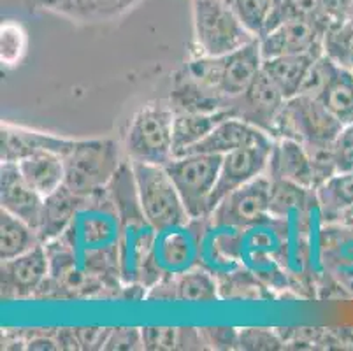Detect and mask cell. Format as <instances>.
Returning <instances> with one entry per match:
<instances>
[{"mask_svg": "<svg viewBox=\"0 0 353 351\" xmlns=\"http://www.w3.org/2000/svg\"><path fill=\"white\" fill-rule=\"evenodd\" d=\"M262 51L259 39L225 57H201L187 63L183 76L201 93L210 99L218 111L223 109L227 99L245 92L256 74L262 70Z\"/></svg>", "mask_w": 353, "mask_h": 351, "instance_id": "6da1fadb", "label": "cell"}, {"mask_svg": "<svg viewBox=\"0 0 353 351\" xmlns=\"http://www.w3.org/2000/svg\"><path fill=\"white\" fill-rule=\"evenodd\" d=\"M130 166L136 178L141 208L148 223L159 234L172 228L187 227L192 218L165 166L134 162V160Z\"/></svg>", "mask_w": 353, "mask_h": 351, "instance_id": "7a4b0ae2", "label": "cell"}, {"mask_svg": "<svg viewBox=\"0 0 353 351\" xmlns=\"http://www.w3.org/2000/svg\"><path fill=\"white\" fill-rule=\"evenodd\" d=\"M121 163L120 148L114 141H74L69 153L63 157V185L78 195L92 197L108 188Z\"/></svg>", "mask_w": 353, "mask_h": 351, "instance_id": "3957f363", "label": "cell"}, {"mask_svg": "<svg viewBox=\"0 0 353 351\" xmlns=\"http://www.w3.org/2000/svg\"><path fill=\"white\" fill-rule=\"evenodd\" d=\"M176 111L165 102H152L141 108L128 125L125 150L134 162L167 166L174 159L172 128Z\"/></svg>", "mask_w": 353, "mask_h": 351, "instance_id": "277c9868", "label": "cell"}, {"mask_svg": "<svg viewBox=\"0 0 353 351\" xmlns=\"http://www.w3.org/2000/svg\"><path fill=\"white\" fill-rule=\"evenodd\" d=\"M195 44L204 57H225L255 41L225 0H194Z\"/></svg>", "mask_w": 353, "mask_h": 351, "instance_id": "5b68a950", "label": "cell"}, {"mask_svg": "<svg viewBox=\"0 0 353 351\" xmlns=\"http://www.w3.org/2000/svg\"><path fill=\"white\" fill-rule=\"evenodd\" d=\"M221 159V154L190 153L174 157L165 166L192 220L210 218L211 197L220 176Z\"/></svg>", "mask_w": 353, "mask_h": 351, "instance_id": "8992f818", "label": "cell"}, {"mask_svg": "<svg viewBox=\"0 0 353 351\" xmlns=\"http://www.w3.org/2000/svg\"><path fill=\"white\" fill-rule=\"evenodd\" d=\"M343 128L319 99L297 95L285 102L276 118L272 139H294L303 146L330 144Z\"/></svg>", "mask_w": 353, "mask_h": 351, "instance_id": "52a82bcc", "label": "cell"}, {"mask_svg": "<svg viewBox=\"0 0 353 351\" xmlns=\"http://www.w3.org/2000/svg\"><path fill=\"white\" fill-rule=\"evenodd\" d=\"M271 199V178L262 174L253 181L227 193L211 211L210 218L216 227L237 232L262 225L271 218L269 214Z\"/></svg>", "mask_w": 353, "mask_h": 351, "instance_id": "ba28073f", "label": "cell"}, {"mask_svg": "<svg viewBox=\"0 0 353 351\" xmlns=\"http://www.w3.org/2000/svg\"><path fill=\"white\" fill-rule=\"evenodd\" d=\"M285 102L287 99L283 93L269 79L264 70H260L245 92L223 102L221 111L229 112L230 118H239L262 128L272 137L276 118L283 109Z\"/></svg>", "mask_w": 353, "mask_h": 351, "instance_id": "9c48e42d", "label": "cell"}, {"mask_svg": "<svg viewBox=\"0 0 353 351\" xmlns=\"http://www.w3.org/2000/svg\"><path fill=\"white\" fill-rule=\"evenodd\" d=\"M330 21H285L259 37L262 58L323 53L322 39Z\"/></svg>", "mask_w": 353, "mask_h": 351, "instance_id": "30bf717a", "label": "cell"}, {"mask_svg": "<svg viewBox=\"0 0 353 351\" xmlns=\"http://www.w3.org/2000/svg\"><path fill=\"white\" fill-rule=\"evenodd\" d=\"M272 143L255 144V146L239 148L236 151L223 154L220 167V176L214 186L213 197H211V211L216 208L218 202L225 197L227 193L234 192L239 186L253 181L255 178L265 174L271 157Z\"/></svg>", "mask_w": 353, "mask_h": 351, "instance_id": "8fae6325", "label": "cell"}, {"mask_svg": "<svg viewBox=\"0 0 353 351\" xmlns=\"http://www.w3.org/2000/svg\"><path fill=\"white\" fill-rule=\"evenodd\" d=\"M2 297L25 299L37 294L50 278V257L43 243L20 257L2 260Z\"/></svg>", "mask_w": 353, "mask_h": 351, "instance_id": "7c38bea8", "label": "cell"}, {"mask_svg": "<svg viewBox=\"0 0 353 351\" xmlns=\"http://www.w3.org/2000/svg\"><path fill=\"white\" fill-rule=\"evenodd\" d=\"M44 197L35 192L21 176L18 163L2 162L0 166V205L16 218L37 230L43 214Z\"/></svg>", "mask_w": 353, "mask_h": 351, "instance_id": "4fadbf2b", "label": "cell"}, {"mask_svg": "<svg viewBox=\"0 0 353 351\" xmlns=\"http://www.w3.org/2000/svg\"><path fill=\"white\" fill-rule=\"evenodd\" d=\"M271 141L274 139L262 128L255 127L248 121L239 120V118H227V120L220 121L201 143L192 146L185 154L208 153L223 157V154L239 150V148L255 146V144L271 143Z\"/></svg>", "mask_w": 353, "mask_h": 351, "instance_id": "5bb4252c", "label": "cell"}, {"mask_svg": "<svg viewBox=\"0 0 353 351\" xmlns=\"http://www.w3.org/2000/svg\"><path fill=\"white\" fill-rule=\"evenodd\" d=\"M74 141L60 139L50 134L25 130V128L2 125L0 128V157L2 162H18V160L37 153H57L65 157L72 148Z\"/></svg>", "mask_w": 353, "mask_h": 351, "instance_id": "9a60e30c", "label": "cell"}, {"mask_svg": "<svg viewBox=\"0 0 353 351\" xmlns=\"http://www.w3.org/2000/svg\"><path fill=\"white\" fill-rule=\"evenodd\" d=\"M265 174L271 179H287L304 188H316L310 153L294 139H274Z\"/></svg>", "mask_w": 353, "mask_h": 351, "instance_id": "2e32d148", "label": "cell"}, {"mask_svg": "<svg viewBox=\"0 0 353 351\" xmlns=\"http://www.w3.org/2000/svg\"><path fill=\"white\" fill-rule=\"evenodd\" d=\"M88 201L90 197L74 193L65 185L44 197L41 223L37 227V236L41 243H50L62 237Z\"/></svg>", "mask_w": 353, "mask_h": 351, "instance_id": "e0dca14e", "label": "cell"}, {"mask_svg": "<svg viewBox=\"0 0 353 351\" xmlns=\"http://www.w3.org/2000/svg\"><path fill=\"white\" fill-rule=\"evenodd\" d=\"M143 0H37V6L54 14L83 23H102L120 18Z\"/></svg>", "mask_w": 353, "mask_h": 351, "instance_id": "ac0fdd59", "label": "cell"}, {"mask_svg": "<svg viewBox=\"0 0 353 351\" xmlns=\"http://www.w3.org/2000/svg\"><path fill=\"white\" fill-rule=\"evenodd\" d=\"M18 169L25 181L43 197L57 192L65 183L63 159L57 153H37L18 160Z\"/></svg>", "mask_w": 353, "mask_h": 351, "instance_id": "d6986e66", "label": "cell"}, {"mask_svg": "<svg viewBox=\"0 0 353 351\" xmlns=\"http://www.w3.org/2000/svg\"><path fill=\"white\" fill-rule=\"evenodd\" d=\"M322 53L304 54H285V57L268 58L262 63V70L269 76L272 83L278 86L285 99H294L299 95L301 85L306 77L307 69L316 57Z\"/></svg>", "mask_w": 353, "mask_h": 351, "instance_id": "ffe728a7", "label": "cell"}, {"mask_svg": "<svg viewBox=\"0 0 353 351\" xmlns=\"http://www.w3.org/2000/svg\"><path fill=\"white\" fill-rule=\"evenodd\" d=\"M230 118L227 111L216 112H176L174 128H172V150L174 157H181L192 146L201 143L220 121Z\"/></svg>", "mask_w": 353, "mask_h": 351, "instance_id": "44dd1931", "label": "cell"}, {"mask_svg": "<svg viewBox=\"0 0 353 351\" xmlns=\"http://www.w3.org/2000/svg\"><path fill=\"white\" fill-rule=\"evenodd\" d=\"M314 201L325 220H341L353 205V172L334 174L332 178L314 188Z\"/></svg>", "mask_w": 353, "mask_h": 351, "instance_id": "7402d4cb", "label": "cell"}, {"mask_svg": "<svg viewBox=\"0 0 353 351\" xmlns=\"http://www.w3.org/2000/svg\"><path fill=\"white\" fill-rule=\"evenodd\" d=\"M41 244L37 230L8 211H0V260H11Z\"/></svg>", "mask_w": 353, "mask_h": 351, "instance_id": "603a6c76", "label": "cell"}, {"mask_svg": "<svg viewBox=\"0 0 353 351\" xmlns=\"http://www.w3.org/2000/svg\"><path fill=\"white\" fill-rule=\"evenodd\" d=\"M319 101L327 108V111L343 125L350 127L353 123V72L341 69L336 72Z\"/></svg>", "mask_w": 353, "mask_h": 351, "instance_id": "cb8c5ba5", "label": "cell"}, {"mask_svg": "<svg viewBox=\"0 0 353 351\" xmlns=\"http://www.w3.org/2000/svg\"><path fill=\"white\" fill-rule=\"evenodd\" d=\"M311 188L287 181V179H271V199H269V214L274 220H285L303 211L307 204Z\"/></svg>", "mask_w": 353, "mask_h": 351, "instance_id": "d4e9b609", "label": "cell"}, {"mask_svg": "<svg viewBox=\"0 0 353 351\" xmlns=\"http://www.w3.org/2000/svg\"><path fill=\"white\" fill-rule=\"evenodd\" d=\"M285 21H330V19L323 11L322 0H278L272 6L264 34Z\"/></svg>", "mask_w": 353, "mask_h": 351, "instance_id": "484cf974", "label": "cell"}, {"mask_svg": "<svg viewBox=\"0 0 353 351\" xmlns=\"http://www.w3.org/2000/svg\"><path fill=\"white\" fill-rule=\"evenodd\" d=\"M176 301L213 302L218 299V285L204 269H187L174 278Z\"/></svg>", "mask_w": 353, "mask_h": 351, "instance_id": "4316f807", "label": "cell"}, {"mask_svg": "<svg viewBox=\"0 0 353 351\" xmlns=\"http://www.w3.org/2000/svg\"><path fill=\"white\" fill-rule=\"evenodd\" d=\"M323 54L341 69H353V28L346 21H330L322 39Z\"/></svg>", "mask_w": 353, "mask_h": 351, "instance_id": "83f0119b", "label": "cell"}, {"mask_svg": "<svg viewBox=\"0 0 353 351\" xmlns=\"http://www.w3.org/2000/svg\"><path fill=\"white\" fill-rule=\"evenodd\" d=\"M181 228H172V230L160 232L162 239L157 236L155 248H153V257L159 262V265L165 270L167 274H172V269H181L188 260V251H190V241L188 237L179 234Z\"/></svg>", "mask_w": 353, "mask_h": 351, "instance_id": "f1b7e54d", "label": "cell"}, {"mask_svg": "<svg viewBox=\"0 0 353 351\" xmlns=\"http://www.w3.org/2000/svg\"><path fill=\"white\" fill-rule=\"evenodd\" d=\"M241 23L255 37H262L271 14V0H225Z\"/></svg>", "mask_w": 353, "mask_h": 351, "instance_id": "f546056e", "label": "cell"}, {"mask_svg": "<svg viewBox=\"0 0 353 351\" xmlns=\"http://www.w3.org/2000/svg\"><path fill=\"white\" fill-rule=\"evenodd\" d=\"M27 30L12 19L2 21V25H0V60H2V66H18L27 53Z\"/></svg>", "mask_w": 353, "mask_h": 351, "instance_id": "4dcf8cb0", "label": "cell"}, {"mask_svg": "<svg viewBox=\"0 0 353 351\" xmlns=\"http://www.w3.org/2000/svg\"><path fill=\"white\" fill-rule=\"evenodd\" d=\"M339 67L327 54L322 53L320 57H316L310 66V69H307L306 77H304L303 85H301L299 95L319 99L323 93V90L332 81V77L336 76Z\"/></svg>", "mask_w": 353, "mask_h": 351, "instance_id": "1f68e13d", "label": "cell"}, {"mask_svg": "<svg viewBox=\"0 0 353 351\" xmlns=\"http://www.w3.org/2000/svg\"><path fill=\"white\" fill-rule=\"evenodd\" d=\"M143 348L150 351L178 350V328L172 327H144Z\"/></svg>", "mask_w": 353, "mask_h": 351, "instance_id": "d6a6232c", "label": "cell"}, {"mask_svg": "<svg viewBox=\"0 0 353 351\" xmlns=\"http://www.w3.org/2000/svg\"><path fill=\"white\" fill-rule=\"evenodd\" d=\"M104 350H111V351L144 350L141 328H134V327L111 328V334H109L108 341H105Z\"/></svg>", "mask_w": 353, "mask_h": 351, "instance_id": "836d02e7", "label": "cell"}, {"mask_svg": "<svg viewBox=\"0 0 353 351\" xmlns=\"http://www.w3.org/2000/svg\"><path fill=\"white\" fill-rule=\"evenodd\" d=\"M283 341L265 328H246L239 332V348L245 350H278Z\"/></svg>", "mask_w": 353, "mask_h": 351, "instance_id": "e575fe53", "label": "cell"}, {"mask_svg": "<svg viewBox=\"0 0 353 351\" xmlns=\"http://www.w3.org/2000/svg\"><path fill=\"white\" fill-rule=\"evenodd\" d=\"M332 154L336 172H353V134L348 127L343 128L338 139L332 143Z\"/></svg>", "mask_w": 353, "mask_h": 351, "instance_id": "d590c367", "label": "cell"}, {"mask_svg": "<svg viewBox=\"0 0 353 351\" xmlns=\"http://www.w3.org/2000/svg\"><path fill=\"white\" fill-rule=\"evenodd\" d=\"M206 344L216 350H232L239 346V332L234 328H202Z\"/></svg>", "mask_w": 353, "mask_h": 351, "instance_id": "8d00e7d4", "label": "cell"}, {"mask_svg": "<svg viewBox=\"0 0 353 351\" xmlns=\"http://www.w3.org/2000/svg\"><path fill=\"white\" fill-rule=\"evenodd\" d=\"M76 337L81 350H104L111 328L88 327V328H74Z\"/></svg>", "mask_w": 353, "mask_h": 351, "instance_id": "74e56055", "label": "cell"}, {"mask_svg": "<svg viewBox=\"0 0 353 351\" xmlns=\"http://www.w3.org/2000/svg\"><path fill=\"white\" fill-rule=\"evenodd\" d=\"M206 344L201 328H178V350H202Z\"/></svg>", "mask_w": 353, "mask_h": 351, "instance_id": "f35d334b", "label": "cell"}, {"mask_svg": "<svg viewBox=\"0 0 353 351\" xmlns=\"http://www.w3.org/2000/svg\"><path fill=\"white\" fill-rule=\"evenodd\" d=\"M323 11L329 16L330 21H345L346 12L353 0H322Z\"/></svg>", "mask_w": 353, "mask_h": 351, "instance_id": "ab89813d", "label": "cell"}, {"mask_svg": "<svg viewBox=\"0 0 353 351\" xmlns=\"http://www.w3.org/2000/svg\"><path fill=\"white\" fill-rule=\"evenodd\" d=\"M28 346L27 348H32V350H59V343H57V339H51V337H34V339L27 341Z\"/></svg>", "mask_w": 353, "mask_h": 351, "instance_id": "60d3db41", "label": "cell"}, {"mask_svg": "<svg viewBox=\"0 0 353 351\" xmlns=\"http://www.w3.org/2000/svg\"><path fill=\"white\" fill-rule=\"evenodd\" d=\"M345 21L350 25V27L353 28V2H352V6H350L348 12H346V19H345Z\"/></svg>", "mask_w": 353, "mask_h": 351, "instance_id": "b9f144b4", "label": "cell"}, {"mask_svg": "<svg viewBox=\"0 0 353 351\" xmlns=\"http://www.w3.org/2000/svg\"><path fill=\"white\" fill-rule=\"evenodd\" d=\"M348 128H350V132H352V134H353V123H352V125H350V127H348Z\"/></svg>", "mask_w": 353, "mask_h": 351, "instance_id": "7bdbcfd3", "label": "cell"}, {"mask_svg": "<svg viewBox=\"0 0 353 351\" xmlns=\"http://www.w3.org/2000/svg\"><path fill=\"white\" fill-rule=\"evenodd\" d=\"M352 72H353V69H352Z\"/></svg>", "mask_w": 353, "mask_h": 351, "instance_id": "ee69618b", "label": "cell"}]
</instances>
